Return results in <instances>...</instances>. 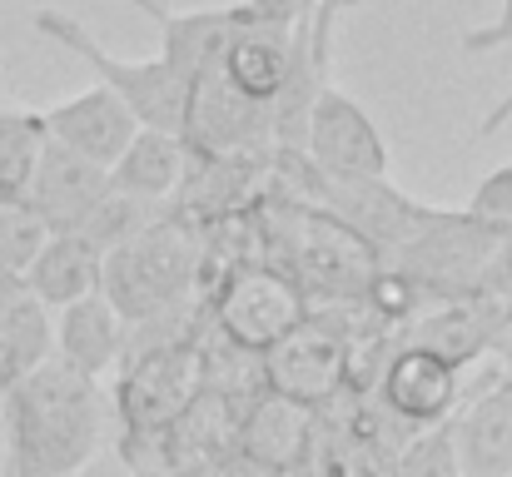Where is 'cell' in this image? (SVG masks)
Listing matches in <instances>:
<instances>
[{"mask_svg":"<svg viewBox=\"0 0 512 477\" xmlns=\"http://www.w3.org/2000/svg\"><path fill=\"white\" fill-rule=\"evenodd\" d=\"M493 249H498V234H493V229L473 224L463 209H433V204H428L418 234H413L403 249H393V254L383 259V269L403 274V279L428 299V309H433V304L478 294L483 279H488Z\"/></svg>","mask_w":512,"mask_h":477,"instance_id":"5","label":"cell"},{"mask_svg":"<svg viewBox=\"0 0 512 477\" xmlns=\"http://www.w3.org/2000/svg\"><path fill=\"white\" fill-rule=\"evenodd\" d=\"M373 403L403 433H423V428H438L458 413L463 373L453 363H443L438 353H428V348L393 343V353L383 358V373L373 383Z\"/></svg>","mask_w":512,"mask_h":477,"instance_id":"8","label":"cell"},{"mask_svg":"<svg viewBox=\"0 0 512 477\" xmlns=\"http://www.w3.org/2000/svg\"><path fill=\"white\" fill-rule=\"evenodd\" d=\"M289 50H294V30L289 25H269V20H254L239 0H234V25H229V40L219 50V75L254 105H264L274 115V100L284 90V75H289ZM274 125V120H269Z\"/></svg>","mask_w":512,"mask_h":477,"instance_id":"14","label":"cell"},{"mask_svg":"<svg viewBox=\"0 0 512 477\" xmlns=\"http://www.w3.org/2000/svg\"><path fill=\"white\" fill-rule=\"evenodd\" d=\"M50 343L60 363H70L75 373L105 383V373H115L120 353H125V318L105 304V294H90L70 309H60L50 323Z\"/></svg>","mask_w":512,"mask_h":477,"instance_id":"16","label":"cell"},{"mask_svg":"<svg viewBox=\"0 0 512 477\" xmlns=\"http://www.w3.org/2000/svg\"><path fill=\"white\" fill-rule=\"evenodd\" d=\"M40 145H45L40 110L15 105V100L5 95V85H0V194H20V189H25Z\"/></svg>","mask_w":512,"mask_h":477,"instance_id":"21","label":"cell"},{"mask_svg":"<svg viewBox=\"0 0 512 477\" xmlns=\"http://www.w3.org/2000/svg\"><path fill=\"white\" fill-rule=\"evenodd\" d=\"M45 244H50V229L30 209V199L25 194H0V274L25 279V269L40 259Z\"/></svg>","mask_w":512,"mask_h":477,"instance_id":"22","label":"cell"},{"mask_svg":"<svg viewBox=\"0 0 512 477\" xmlns=\"http://www.w3.org/2000/svg\"><path fill=\"white\" fill-rule=\"evenodd\" d=\"M254 20H269V25H304L314 10H319V0H239Z\"/></svg>","mask_w":512,"mask_h":477,"instance_id":"25","label":"cell"},{"mask_svg":"<svg viewBox=\"0 0 512 477\" xmlns=\"http://www.w3.org/2000/svg\"><path fill=\"white\" fill-rule=\"evenodd\" d=\"M498 45H512V0H503L498 20H488L478 30H463V50L468 55H483V50H498Z\"/></svg>","mask_w":512,"mask_h":477,"instance_id":"26","label":"cell"},{"mask_svg":"<svg viewBox=\"0 0 512 477\" xmlns=\"http://www.w3.org/2000/svg\"><path fill=\"white\" fill-rule=\"evenodd\" d=\"M100 264H105V254L90 239H80V234H50V244L40 249V259L25 269V284H30V294L50 314H60V309L100 294Z\"/></svg>","mask_w":512,"mask_h":477,"instance_id":"20","label":"cell"},{"mask_svg":"<svg viewBox=\"0 0 512 477\" xmlns=\"http://www.w3.org/2000/svg\"><path fill=\"white\" fill-rule=\"evenodd\" d=\"M105 184H110L105 169H95L90 159L70 155V150H60L55 140H45L35 164H30V179H25L20 194L30 199V209L45 219L50 234H75V229L90 219V209L100 204Z\"/></svg>","mask_w":512,"mask_h":477,"instance_id":"15","label":"cell"},{"mask_svg":"<svg viewBox=\"0 0 512 477\" xmlns=\"http://www.w3.org/2000/svg\"><path fill=\"white\" fill-rule=\"evenodd\" d=\"M448 433L463 477H512V378H503V368L483 373L473 388L463 383Z\"/></svg>","mask_w":512,"mask_h":477,"instance_id":"11","label":"cell"},{"mask_svg":"<svg viewBox=\"0 0 512 477\" xmlns=\"http://www.w3.org/2000/svg\"><path fill=\"white\" fill-rule=\"evenodd\" d=\"M304 164L324 169V174H343V179H388V145L378 135V125L368 120V110L343 95L339 85H324L309 125H304V145H299Z\"/></svg>","mask_w":512,"mask_h":477,"instance_id":"9","label":"cell"},{"mask_svg":"<svg viewBox=\"0 0 512 477\" xmlns=\"http://www.w3.org/2000/svg\"><path fill=\"white\" fill-rule=\"evenodd\" d=\"M209 279V239L174 219L170 209L135 229L125 244H115L100 264V294L125 328L155 323V318L184 314L189 304L204 299Z\"/></svg>","mask_w":512,"mask_h":477,"instance_id":"3","label":"cell"},{"mask_svg":"<svg viewBox=\"0 0 512 477\" xmlns=\"http://www.w3.org/2000/svg\"><path fill=\"white\" fill-rule=\"evenodd\" d=\"M50 323H55V314L30 294L25 279L0 274V393L15 388L25 373H35L55 353Z\"/></svg>","mask_w":512,"mask_h":477,"instance_id":"19","label":"cell"},{"mask_svg":"<svg viewBox=\"0 0 512 477\" xmlns=\"http://www.w3.org/2000/svg\"><path fill=\"white\" fill-rule=\"evenodd\" d=\"M512 323V309L503 299H493L488 289L478 294H463V299H448V304H433L413 318L408 328L393 333V343H413V348H428L438 353L443 363H453L458 373L478 358H488L503 338V328Z\"/></svg>","mask_w":512,"mask_h":477,"instance_id":"10","label":"cell"},{"mask_svg":"<svg viewBox=\"0 0 512 477\" xmlns=\"http://www.w3.org/2000/svg\"><path fill=\"white\" fill-rule=\"evenodd\" d=\"M189 164L194 155L184 150L179 135L165 130H135V140L125 145V155L110 164V184L140 204H155V209H170L179 184L189 179Z\"/></svg>","mask_w":512,"mask_h":477,"instance_id":"18","label":"cell"},{"mask_svg":"<svg viewBox=\"0 0 512 477\" xmlns=\"http://www.w3.org/2000/svg\"><path fill=\"white\" fill-rule=\"evenodd\" d=\"M244 224H254L264 234V249L254 259H269L279 264L314 309H353L363 304L368 284L378 279L383 259L353 234L343 229L339 219H329L324 209L304 204V199H289V194H269L259 199Z\"/></svg>","mask_w":512,"mask_h":477,"instance_id":"2","label":"cell"},{"mask_svg":"<svg viewBox=\"0 0 512 477\" xmlns=\"http://www.w3.org/2000/svg\"><path fill=\"white\" fill-rule=\"evenodd\" d=\"M184 477H214V473H184Z\"/></svg>","mask_w":512,"mask_h":477,"instance_id":"29","label":"cell"},{"mask_svg":"<svg viewBox=\"0 0 512 477\" xmlns=\"http://www.w3.org/2000/svg\"><path fill=\"white\" fill-rule=\"evenodd\" d=\"M130 5L160 25V60L184 85L219 60L234 25V5H209V10H170L165 0H130Z\"/></svg>","mask_w":512,"mask_h":477,"instance_id":"17","label":"cell"},{"mask_svg":"<svg viewBox=\"0 0 512 477\" xmlns=\"http://www.w3.org/2000/svg\"><path fill=\"white\" fill-rule=\"evenodd\" d=\"M5 398V468L0 477H80L105 453L110 398L95 378L45 358Z\"/></svg>","mask_w":512,"mask_h":477,"instance_id":"1","label":"cell"},{"mask_svg":"<svg viewBox=\"0 0 512 477\" xmlns=\"http://www.w3.org/2000/svg\"><path fill=\"white\" fill-rule=\"evenodd\" d=\"M80 477H130V473H125V463L115 458V448H105V453H100Z\"/></svg>","mask_w":512,"mask_h":477,"instance_id":"27","label":"cell"},{"mask_svg":"<svg viewBox=\"0 0 512 477\" xmlns=\"http://www.w3.org/2000/svg\"><path fill=\"white\" fill-rule=\"evenodd\" d=\"M309 453H314V413H304L299 403L259 393L239 413L234 448H229V458L239 468L259 477H289L309 463Z\"/></svg>","mask_w":512,"mask_h":477,"instance_id":"12","label":"cell"},{"mask_svg":"<svg viewBox=\"0 0 512 477\" xmlns=\"http://www.w3.org/2000/svg\"><path fill=\"white\" fill-rule=\"evenodd\" d=\"M30 25H35L45 40L65 45L70 55H80V60L95 70V85H105L110 95H120L125 110L140 120V130L179 135V125H184V90H189V85L174 75L160 55H155V60H120V55H110L75 15H60V10H35Z\"/></svg>","mask_w":512,"mask_h":477,"instance_id":"7","label":"cell"},{"mask_svg":"<svg viewBox=\"0 0 512 477\" xmlns=\"http://www.w3.org/2000/svg\"><path fill=\"white\" fill-rule=\"evenodd\" d=\"M388 477H463L458 473V453H453V433H448V423L413 433V438L393 453Z\"/></svg>","mask_w":512,"mask_h":477,"instance_id":"23","label":"cell"},{"mask_svg":"<svg viewBox=\"0 0 512 477\" xmlns=\"http://www.w3.org/2000/svg\"><path fill=\"white\" fill-rule=\"evenodd\" d=\"M309 314H314V304L304 299V289L269 259L239 254L219 274L204 279V323L234 353L264 358Z\"/></svg>","mask_w":512,"mask_h":477,"instance_id":"4","label":"cell"},{"mask_svg":"<svg viewBox=\"0 0 512 477\" xmlns=\"http://www.w3.org/2000/svg\"><path fill=\"white\" fill-rule=\"evenodd\" d=\"M40 130H45V140H55L60 150L90 159L95 169L110 174V164L125 155V145L135 140L140 120L125 110L120 95H110L105 85H90V90H80L75 100H60V105L40 110Z\"/></svg>","mask_w":512,"mask_h":477,"instance_id":"13","label":"cell"},{"mask_svg":"<svg viewBox=\"0 0 512 477\" xmlns=\"http://www.w3.org/2000/svg\"><path fill=\"white\" fill-rule=\"evenodd\" d=\"M493 358H498V368H503V378H512V323L503 328V338H498V348H493Z\"/></svg>","mask_w":512,"mask_h":477,"instance_id":"28","label":"cell"},{"mask_svg":"<svg viewBox=\"0 0 512 477\" xmlns=\"http://www.w3.org/2000/svg\"><path fill=\"white\" fill-rule=\"evenodd\" d=\"M473 224H483V229H493L498 239L512 234V164L503 169H493L478 189H473V199H468V209H463Z\"/></svg>","mask_w":512,"mask_h":477,"instance_id":"24","label":"cell"},{"mask_svg":"<svg viewBox=\"0 0 512 477\" xmlns=\"http://www.w3.org/2000/svg\"><path fill=\"white\" fill-rule=\"evenodd\" d=\"M353 309H314L284 343L259 358L264 393L299 403L304 413H324L348 393V348H353Z\"/></svg>","mask_w":512,"mask_h":477,"instance_id":"6","label":"cell"}]
</instances>
